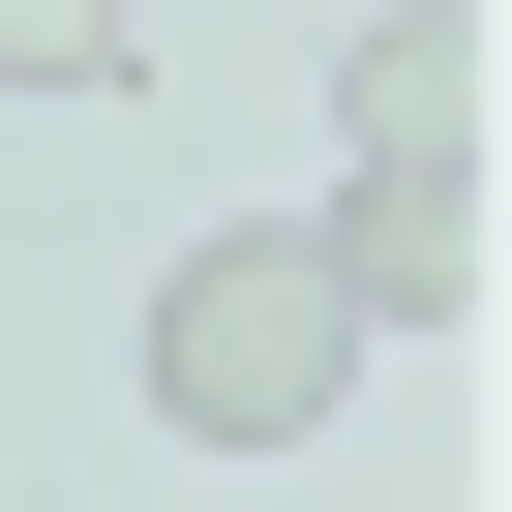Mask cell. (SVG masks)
Masks as SVG:
<instances>
[{
    "mask_svg": "<svg viewBox=\"0 0 512 512\" xmlns=\"http://www.w3.org/2000/svg\"><path fill=\"white\" fill-rule=\"evenodd\" d=\"M332 392H362V302H332L302 211H241V241L151 272V422H181V452H302Z\"/></svg>",
    "mask_w": 512,
    "mask_h": 512,
    "instance_id": "6da1fadb",
    "label": "cell"
},
{
    "mask_svg": "<svg viewBox=\"0 0 512 512\" xmlns=\"http://www.w3.org/2000/svg\"><path fill=\"white\" fill-rule=\"evenodd\" d=\"M0 91H121V0H0Z\"/></svg>",
    "mask_w": 512,
    "mask_h": 512,
    "instance_id": "277c9868",
    "label": "cell"
},
{
    "mask_svg": "<svg viewBox=\"0 0 512 512\" xmlns=\"http://www.w3.org/2000/svg\"><path fill=\"white\" fill-rule=\"evenodd\" d=\"M332 121L362 151H482V0H392V31L332 61Z\"/></svg>",
    "mask_w": 512,
    "mask_h": 512,
    "instance_id": "3957f363",
    "label": "cell"
},
{
    "mask_svg": "<svg viewBox=\"0 0 512 512\" xmlns=\"http://www.w3.org/2000/svg\"><path fill=\"white\" fill-rule=\"evenodd\" d=\"M302 241H332V302H362V332H482V151H362Z\"/></svg>",
    "mask_w": 512,
    "mask_h": 512,
    "instance_id": "7a4b0ae2",
    "label": "cell"
}]
</instances>
